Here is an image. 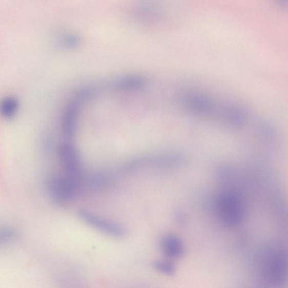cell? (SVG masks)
I'll return each mask as SVG.
<instances>
[{"label":"cell","instance_id":"obj_11","mask_svg":"<svg viewBox=\"0 0 288 288\" xmlns=\"http://www.w3.org/2000/svg\"><path fill=\"white\" fill-rule=\"evenodd\" d=\"M153 266L157 272L166 275L172 276L176 273L175 264L170 261H155L153 263Z\"/></svg>","mask_w":288,"mask_h":288},{"label":"cell","instance_id":"obj_2","mask_svg":"<svg viewBox=\"0 0 288 288\" xmlns=\"http://www.w3.org/2000/svg\"><path fill=\"white\" fill-rule=\"evenodd\" d=\"M59 158L64 175L83 185L84 177L81 161L77 149L71 142L63 143L58 151Z\"/></svg>","mask_w":288,"mask_h":288},{"label":"cell","instance_id":"obj_5","mask_svg":"<svg viewBox=\"0 0 288 288\" xmlns=\"http://www.w3.org/2000/svg\"><path fill=\"white\" fill-rule=\"evenodd\" d=\"M77 215L90 227L111 237L120 238L126 235L125 228L120 224L98 216L89 210H79Z\"/></svg>","mask_w":288,"mask_h":288},{"label":"cell","instance_id":"obj_9","mask_svg":"<svg viewBox=\"0 0 288 288\" xmlns=\"http://www.w3.org/2000/svg\"><path fill=\"white\" fill-rule=\"evenodd\" d=\"M185 102L190 108L198 111H207L212 108V102L208 98L198 94L188 95Z\"/></svg>","mask_w":288,"mask_h":288},{"label":"cell","instance_id":"obj_7","mask_svg":"<svg viewBox=\"0 0 288 288\" xmlns=\"http://www.w3.org/2000/svg\"><path fill=\"white\" fill-rule=\"evenodd\" d=\"M77 111L76 108L70 107L63 116L61 122L62 134L67 139H71L76 130Z\"/></svg>","mask_w":288,"mask_h":288},{"label":"cell","instance_id":"obj_6","mask_svg":"<svg viewBox=\"0 0 288 288\" xmlns=\"http://www.w3.org/2000/svg\"><path fill=\"white\" fill-rule=\"evenodd\" d=\"M160 250L163 255L170 259L180 258L185 253L183 241L178 236L173 234L163 236L160 241Z\"/></svg>","mask_w":288,"mask_h":288},{"label":"cell","instance_id":"obj_4","mask_svg":"<svg viewBox=\"0 0 288 288\" xmlns=\"http://www.w3.org/2000/svg\"><path fill=\"white\" fill-rule=\"evenodd\" d=\"M218 210L222 221L230 226L239 224L243 218V206L238 196L224 193L218 200Z\"/></svg>","mask_w":288,"mask_h":288},{"label":"cell","instance_id":"obj_3","mask_svg":"<svg viewBox=\"0 0 288 288\" xmlns=\"http://www.w3.org/2000/svg\"><path fill=\"white\" fill-rule=\"evenodd\" d=\"M264 275L271 283L283 284L286 274V256L281 250L268 252L263 261Z\"/></svg>","mask_w":288,"mask_h":288},{"label":"cell","instance_id":"obj_1","mask_svg":"<svg viewBox=\"0 0 288 288\" xmlns=\"http://www.w3.org/2000/svg\"><path fill=\"white\" fill-rule=\"evenodd\" d=\"M65 175H52L47 182L48 193L54 202L63 205L71 202L77 197L83 187Z\"/></svg>","mask_w":288,"mask_h":288},{"label":"cell","instance_id":"obj_12","mask_svg":"<svg viewBox=\"0 0 288 288\" xmlns=\"http://www.w3.org/2000/svg\"><path fill=\"white\" fill-rule=\"evenodd\" d=\"M14 235L15 231L13 229L7 227L0 228V241L10 239Z\"/></svg>","mask_w":288,"mask_h":288},{"label":"cell","instance_id":"obj_8","mask_svg":"<svg viewBox=\"0 0 288 288\" xmlns=\"http://www.w3.org/2000/svg\"><path fill=\"white\" fill-rule=\"evenodd\" d=\"M110 182V176L107 173L102 171L92 173L86 180V183L90 189L97 191L106 189Z\"/></svg>","mask_w":288,"mask_h":288},{"label":"cell","instance_id":"obj_10","mask_svg":"<svg viewBox=\"0 0 288 288\" xmlns=\"http://www.w3.org/2000/svg\"><path fill=\"white\" fill-rule=\"evenodd\" d=\"M19 106V100L15 97H5L0 101V114L5 118H12L18 111Z\"/></svg>","mask_w":288,"mask_h":288}]
</instances>
